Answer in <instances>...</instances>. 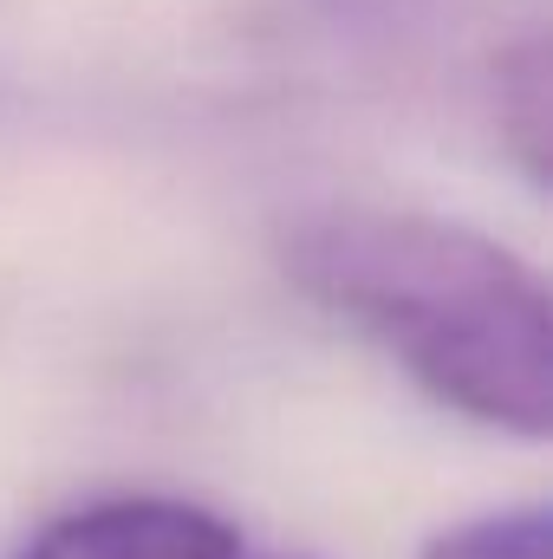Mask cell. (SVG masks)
Returning a JSON list of instances; mask_svg holds the SVG:
<instances>
[{"label": "cell", "instance_id": "1", "mask_svg": "<svg viewBox=\"0 0 553 559\" xmlns=\"http://www.w3.org/2000/svg\"><path fill=\"white\" fill-rule=\"evenodd\" d=\"M280 274L358 325L456 417L541 442L553 423L548 280L482 228L332 202L280 228Z\"/></svg>", "mask_w": 553, "mask_h": 559}, {"label": "cell", "instance_id": "2", "mask_svg": "<svg viewBox=\"0 0 553 559\" xmlns=\"http://www.w3.org/2000/svg\"><path fill=\"white\" fill-rule=\"evenodd\" d=\"M13 559H242V534L183 495H105L46 521Z\"/></svg>", "mask_w": 553, "mask_h": 559}, {"label": "cell", "instance_id": "3", "mask_svg": "<svg viewBox=\"0 0 553 559\" xmlns=\"http://www.w3.org/2000/svg\"><path fill=\"white\" fill-rule=\"evenodd\" d=\"M495 118H502V138L515 150V163L528 169V182L548 176V118H553V98H548V39L528 33L515 46H502L495 59Z\"/></svg>", "mask_w": 553, "mask_h": 559}, {"label": "cell", "instance_id": "4", "mask_svg": "<svg viewBox=\"0 0 553 559\" xmlns=\"http://www.w3.org/2000/svg\"><path fill=\"white\" fill-rule=\"evenodd\" d=\"M548 554H553V521L541 501L456 521L423 547V559H548Z\"/></svg>", "mask_w": 553, "mask_h": 559}]
</instances>
